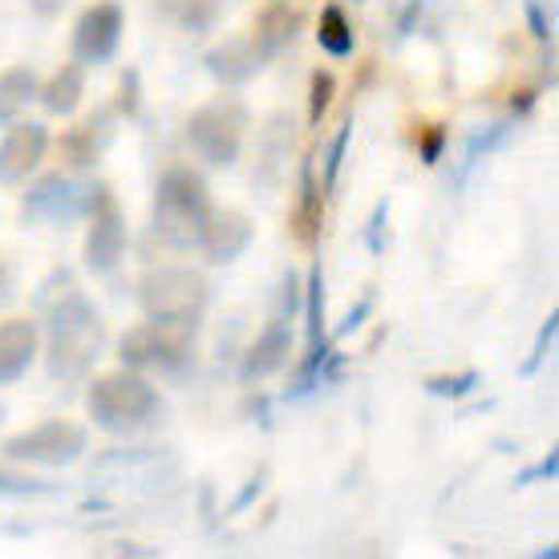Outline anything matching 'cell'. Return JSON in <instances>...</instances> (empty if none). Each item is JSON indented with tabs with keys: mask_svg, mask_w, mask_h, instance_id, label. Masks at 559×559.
Returning <instances> with one entry per match:
<instances>
[{
	"mask_svg": "<svg viewBox=\"0 0 559 559\" xmlns=\"http://www.w3.org/2000/svg\"><path fill=\"white\" fill-rule=\"evenodd\" d=\"M45 312V373L53 381H82L106 353V321L85 300L73 272H53L37 293Z\"/></svg>",
	"mask_w": 559,
	"mask_h": 559,
	"instance_id": "1",
	"label": "cell"
},
{
	"mask_svg": "<svg viewBox=\"0 0 559 559\" xmlns=\"http://www.w3.org/2000/svg\"><path fill=\"white\" fill-rule=\"evenodd\" d=\"M85 409H90L98 430L114 433V438H139V433L154 430L163 421L167 402L158 397V390L142 373L118 369V373H106L90 385Z\"/></svg>",
	"mask_w": 559,
	"mask_h": 559,
	"instance_id": "2",
	"label": "cell"
},
{
	"mask_svg": "<svg viewBox=\"0 0 559 559\" xmlns=\"http://www.w3.org/2000/svg\"><path fill=\"white\" fill-rule=\"evenodd\" d=\"M211 211L215 207H211L207 179L191 167H175L158 179V187H154L151 227L167 248L187 252V248H195L199 243Z\"/></svg>",
	"mask_w": 559,
	"mask_h": 559,
	"instance_id": "3",
	"label": "cell"
},
{
	"mask_svg": "<svg viewBox=\"0 0 559 559\" xmlns=\"http://www.w3.org/2000/svg\"><path fill=\"white\" fill-rule=\"evenodd\" d=\"M199 321H146L134 324L122 345V369H134L142 378H187L195 369Z\"/></svg>",
	"mask_w": 559,
	"mask_h": 559,
	"instance_id": "4",
	"label": "cell"
},
{
	"mask_svg": "<svg viewBox=\"0 0 559 559\" xmlns=\"http://www.w3.org/2000/svg\"><path fill=\"white\" fill-rule=\"evenodd\" d=\"M139 305L151 321H203L211 284L191 267H151L139 280Z\"/></svg>",
	"mask_w": 559,
	"mask_h": 559,
	"instance_id": "5",
	"label": "cell"
},
{
	"mask_svg": "<svg viewBox=\"0 0 559 559\" xmlns=\"http://www.w3.org/2000/svg\"><path fill=\"white\" fill-rule=\"evenodd\" d=\"M106 182H85L70 170H49L33 182L21 199V215L28 224H49V227H70L85 219L94 203L102 199Z\"/></svg>",
	"mask_w": 559,
	"mask_h": 559,
	"instance_id": "6",
	"label": "cell"
},
{
	"mask_svg": "<svg viewBox=\"0 0 559 559\" xmlns=\"http://www.w3.org/2000/svg\"><path fill=\"white\" fill-rule=\"evenodd\" d=\"M248 139V110L236 98H215L187 118V142L207 167H231Z\"/></svg>",
	"mask_w": 559,
	"mask_h": 559,
	"instance_id": "7",
	"label": "cell"
},
{
	"mask_svg": "<svg viewBox=\"0 0 559 559\" xmlns=\"http://www.w3.org/2000/svg\"><path fill=\"white\" fill-rule=\"evenodd\" d=\"M0 450H4V459L28 462V466H73L90 450V430L78 421L49 418L33 430L9 438Z\"/></svg>",
	"mask_w": 559,
	"mask_h": 559,
	"instance_id": "8",
	"label": "cell"
},
{
	"mask_svg": "<svg viewBox=\"0 0 559 559\" xmlns=\"http://www.w3.org/2000/svg\"><path fill=\"white\" fill-rule=\"evenodd\" d=\"M90 227H85V267L94 276H110L114 267L122 264L127 255V215L118 207V199L110 195V187L102 191V199L94 203V211L85 215Z\"/></svg>",
	"mask_w": 559,
	"mask_h": 559,
	"instance_id": "9",
	"label": "cell"
},
{
	"mask_svg": "<svg viewBox=\"0 0 559 559\" xmlns=\"http://www.w3.org/2000/svg\"><path fill=\"white\" fill-rule=\"evenodd\" d=\"M122 28H127V13L118 0H98L90 4L78 25H73V61L78 66H106L114 61L118 45H122Z\"/></svg>",
	"mask_w": 559,
	"mask_h": 559,
	"instance_id": "10",
	"label": "cell"
},
{
	"mask_svg": "<svg viewBox=\"0 0 559 559\" xmlns=\"http://www.w3.org/2000/svg\"><path fill=\"white\" fill-rule=\"evenodd\" d=\"M49 127L45 122H25L16 118L13 127L0 139V187H21L28 175L41 167V158L49 154Z\"/></svg>",
	"mask_w": 559,
	"mask_h": 559,
	"instance_id": "11",
	"label": "cell"
},
{
	"mask_svg": "<svg viewBox=\"0 0 559 559\" xmlns=\"http://www.w3.org/2000/svg\"><path fill=\"white\" fill-rule=\"evenodd\" d=\"M94 475H114L122 487H163L167 478H175V459L167 450H154V447H122L110 450L94 462Z\"/></svg>",
	"mask_w": 559,
	"mask_h": 559,
	"instance_id": "12",
	"label": "cell"
},
{
	"mask_svg": "<svg viewBox=\"0 0 559 559\" xmlns=\"http://www.w3.org/2000/svg\"><path fill=\"white\" fill-rule=\"evenodd\" d=\"M114 139H118V110H114V106H102V110L82 118V122L61 139V154H66L70 170H94L102 163V154L114 146Z\"/></svg>",
	"mask_w": 559,
	"mask_h": 559,
	"instance_id": "13",
	"label": "cell"
},
{
	"mask_svg": "<svg viewBox=\"0 0 559 559\" xmlns=\"http://www.w3.org/2000/svg\"><path fill=\"white\" fill-rule=\"evenodd\" d=\"M203 66L219 85H248L267 66V53L255 45V37H227V41L211 45Z\"/></svg>",
	"mask_w": 559,
	"mask_h": 559,
	"instance_id": "14",
	"label": "cell"
},
{
	"mask_svg": "<svg viewBox=\"0 0 559 559\" xmlns=\"http://www.w3.org/2000/svg\"><path fill=\"white\" fill-rule=\"evenodd\" d=\"M248 243H252V219L243 211H211L195 248L207 255V264H231L248 252Z\"/></svg>",
	"mask_w": 559,
	"mask_h": 559,
	"instance_id": "15",
	"label": "cell"
},
{
	"mask_svg": "<svg viewBox=\"0 0 559 559\" xmlns=\"http://www.w3.org/2000/svg\"><path fill=\"white\" fill-rule=\"evenodd\" d=\"M288 353H293V324L284 321V317H272V324L252 341V349L243 353L239 381H243V385H255V381L280 373V369L288 365Z\"/></svg>",
	"mask_w": 559,
	"mask_h": 559,
	"instance_id": "16",
	"label": "cell"
},
{
	"mask_svg": "<svg viewBox=\"0 0 559 559\" xmlns=\"http://www.w3.org/2000/svg\"><path fill=\"white\" fill-rule=\"evenodd\" d=\"M41 329L33 321H4L0 324V385H13L37 361Z\"/></svg>",
	"mask_w": 559,
	"mask_h": 559,
	"instance_id": "17",
	"label": "cell"
},
{
	"mask_svg": "<svg viewBox=\"0 0 559 559\" xmlns=\"http://www.w3.org/2000/svg\"><path fill=\"white\" fill-rule=\"evenodd\" d=\"M296 33H300V13H296L288 0H267L264 9H260V16H255L252 37L267 53V61H272V57H280L296 41Z\"/></svg>",
	"mask_w": 559,
	"mask_h": 559,
	"instance_id": "18",
	"label": "cell"
},
{
	"mask_svg": "<svg viewBox=\"0 0 559 559\" xmlns=\"http://www.w3.org/2000/svg\"><path fill=\"white\" fill-rule=\"evenodd\" d=\"M82 98H85V66H78V61L53 70V78L37 90V102H41L53 118H70V114L82 106Z\"/></svg>",
	"mask_w": 559,
	"mask_h": 559,
	"instance_id": "19",
	"label": "cell"
},
{
	"mask_svg": "<svg viewBox=\"0 0 559 559\" xmlns=\"http://www.w3.org/2000/svg\"><path fill=\"white\" fill-rule=\"evenodd\" d=\"M515 127H519V118H495V122H483V127L471 130L466 142H462L459 182H466V175H471L483 158H490L495 151H503L507 142H511V134H515Z\"/></svg>",
	"mask_w": 559,
	"mask_h": 559,
	"instance_id": "20",
	"label": "cell"
},
{
	"mask_svg": "<svg viewBox=\"0 0 559 559\" xmlns=\"http://www.w3.org/2000/svg\"><path fill=\"white\" fill-rule=\"evenodd\" d=\"M37 90H41V82L28 66L0 73V127H13L16 118L37 102Z\"/></svg>",
	"mask_w": 559,
	"mask_h": 559,
	"instance_id": "21",
	"label": "cell"
},
{
	"mask_svg": "<svg viewBox=\"0 0 559 559\" xmlns=\"http://www.w3.org/2000/svg\"><path fill=\"white\" fill-rule=\"evenodd\" d=\"M293 122L284 118V114H276L272 122H267L264 130H260V167H255V175L252 179L260 182V187H276V179H280V163L288 158V146H293Z\"/></svg>",
	"mask_w": 559,
	"mask_h": 559,
	"instance_id": "22",
	"label": "cell"
},
{
	"mask_svg": "<svg viewBox=\"0 0 559 559\" xmlns=\"http://www.w3.org/2000/svg\"><path fill=\"white\" fill-rule=\"evenodd\" d=\"M317 41L329 57H353L357 49V37H353V25L341 4H324L321 9V25H317Z\"/></svg>",
	"mask_w": 559,
	"mask_h": 559,
	"instance_id": "23",
	"label": "cell"
},
{
	"mask_svg": "<svg viewBox=\"0 0 559 559\" xmlns=\"http://www.w3.org/2000/svg\"><path fill=\"white\" fill-rule=\"evenodd\" d=\"M231 4L236 0H167V9L175 13L182 28H191V33H207L231 13Z\"/></svg>",
	"mask_w": 559,
	"mask_h": 559,
	"instance_id": "24",
	"label": "cell"
},
{
	"mask_svg": "<svg viewBox=\"0 0 559 559\" xmlns=\"http://www.w3.org/2000/svg\"><path fill=\"white\" fill-rule=\"evenodd\" d=\"M317 231H321V191L312 182V158H305V167H300V236L305 243H312Z\"/></svg>",
	"mask_w": 559,
	"mask_h": 559,
	"instance_id": "25",
	"label": "cell"
},
{
	"mask_svg": "<svg viewBox=\"0 0 559 559\" xmlns=\"http://www.w3.org/2000/svg\"><path fill=\"white\" fill-rule=\"evenodd\" d=\"M333 94H336V78L329 70H312L308 78V122L312 127H321L329 106H333Z\"/></svg>",
	"mask_w": 559,
	"mask_h": 559,
	"instance_id": "26",
	"label": "cell"
},
{
	"mask_svg": "<svg viewBox=\"0 0 559 559\" xmlns=\"http://www.w3.org/2000/svg\"><path fill=\"white\" fill-rule=\"evenodd\" d=\"M478 385H483V378H478L475 369H462V373H447V378H430L426 381V393L447 397V402H462V397L475 393Z\"/></svg>",
	"mask_w": 559,
	"mask_h": 559,
	"instance_id": "27",
	"label": "cell"
},
{
	"mask_svg": "<svg viewBox=\"0 0 559 559\" xmlns=\"http://www.w3.org/2000/svg\"><path fill=\"white\" fill-rule=\"evenodd\" d=\"M556 333H559V308H551L544 329H539V336H535L532 353H527V361H523V369H519L523 378H535V373H539V365L547 361V353H551V345H556Z\"/></svg>",
	"mask_w": 559,
	"mask_h": 559,
	"instance_id": "28",
	"label": "cell"
},
{
	"mask_svg": "<svg viewBox=\"0 0 559 559\" xmlns=\"http://www.w3.org/2000/svg\"><path fill=\"white\" fill-rule=\"evenodd\" d=\"M349 139H353V118H345V127L336 130L333 142H329V154H324V191H336V179H341V167H345Z\"/></svg>",
	"mask_w": 559,
	"mask_h": 559,
	"instance_id": "29",
	"label": "cell"
},
{
	"mask_svg": "<svg viewBox=\"0 0 559 559\" xmlns=\"http://www.w3.org/2000/svg\"><path fill=\"white\" fill-rule=\"evenodd\" d=\"M0 495H9V499H41V495H53V487L41 483V478L0 475Z\"/></svg>",
	"mask_w": 559,
	"mask_h": 559,
	"instance_id": "30",
	"label": "cell"
},
{
	"mask_svg": "<svg viewBox=\"0 0 559 559\" xmlns=\"http://www.w3.org/2000/svg\"><path fill=\"white\" fill-rule=\"evenodd\" d=\"M523 9H527V25H532L535 37L544 45H556V16H551V9H547L544 0H527Z\"/></svg>",
	"mask_w": 559,
	"mask_h": 559,
	"instance_id": "31",
	"label": "cell"
},
{
	"mask_svg": "<svg viewBox=\"0 0 559 559\" xmlns=\"http://www.w3.org/2000/svg\"><path fill=\"white\" fill-rule=\"evenodd\" d=\"M385 224H390V199H381L373 215H369V224H365V248L373 255L385 252Z\"/></svg>",
	"mask_w": 559,
	"mask_h": 559,
	"instance_id": "32",
	"label": "cell"
},
{
	"mask_svg": "<svg viewBox=\"0 0 559 559\" xmlns=\"http://www.w3.org/2000/svg\"><path fill=\"white\" fill-rule=\"evenodd\" d=\"M556 475H559V450H547V459H539L527 471H519L515 487L523 490V487H535V483H551Z\"/></svg>",
	"mask_w": 559,
	"mask_h": 559,
	"instance_id": "33",
	"label": "cell"
},
{
	"mask_svg": "<svg viewBox=\"0 0 559 559\" xmlns=\"http://www.w3.org/2000/svg\"><path fill=\"white\" fill-rule=\"evenodd\" d=\"M305 308V288H300V280H296V272H288V276L280 280V312L276 317H284V321H293L296 312Z\"/></svg>",
	"mask_w": 559,
	"mask_h": 559,
	"instance_id": "34",
	"label": "cell"
},
{
	"mask_svg": "<svg viewBox=\"0 0 559 559\" xmlns=\"http://www.w3.org/2000/svg\"><path fill=\"white\" fill-rule=\"evenodd\" d=\"M373 308H378V305H373V296H365L361 305L349 308V317H345V321H341V324H336V329H333V341H341V336L357 333V329H361V324L369 321V317H373Z\"/></svg>",
	"mask_w": 559,
	"mask_h": 559,
	"instance_id": "35",
	"label": "cell"
},
{
	"mask_svg": "<svg viewBox=\"0 0 559 559\" xmlns=\"http://www.w3.org/2000/svg\"><path fill=\"white\" fill-rule=\"evenodd\" d=\"M264 478H267V471H255V475L248 478V487L236 495V503L227 507V515H243V511H248V507L260 499V490H264Z\"/></svg>",
	"mask_w": 559,
	"mask_h": 559,
	"instance_id": "36",
	"label": "cell"
},
{
	"mask_svg": "<svg viewBox=\"0 0 559 559\" xmlns=\"http://www.w3.org/2000/svg\"><path fill=\"white\" fill-rule=\"evenodd\" d=\"M421 13H426V0H409L406 9H402V21H397V37H409L418 28Z\"/></svg>",
	"mask_w": 559,
	"mask_h": 559,
	"instance_id": "37",
	"label": "cell"
},
{
	"mask_svg": "<svg viewBox=\"0 0 559 559\" xmlns=\"http://www.w3.org/2000/svg\"><path fill=\"white\" fill-rule=\"evenodd\" d=\"M442 146H447V134H442V130H430V134L421 139V163L433 167V163L442 158Z\"/></svg>",
	"mask_w": 559,
	"mask_h": 559,
	"instance_id": "38",
	"label": "cell"
},
{
	"mask_svg": "<svg viewBox=\"0 0 559 559\" xmlns=\"http://www.w3.org/2000/svg\"><path fill=\"white\" fill-rule=\"evenodd\" d=\"M13 300H16V272H13V264L0 260V312L13 305Z\"/></svg>",
	"mask_w": 559,
	"mask_h": 559,
	"instance_id": "39",
	"label": "cell"
},
{
	"mask_svg": "<svg viewBox=\"0 0 559 559\" xmlns=\"http://www.w3.org/2000/svg\"><path fill=\"white\" fill-rule=\"evenodd\" d=\"M118 106H122L127 114L139 110V73H134V70L122 78V102H118Z\"/></svg>",
	"mask_w": 559,
	"mask_h": 559,
	"instance_id": "40",
	"label": "cell"
},
{
	"mask_svg": "<svg viewBox=\"0 0 559 559\" xmlns=\"http://www.w3.org/2000/svg\"><path fill=\"white\" fill-rule=\"evenodd\" d=\"M28 9L37 16H57L61 9H66V0H28Z\"/></svg>",
	"mask_w": 559,
	"mask_h": 559,
	"instance_id": "41",
	"label": "cell"
}]
</instances>
